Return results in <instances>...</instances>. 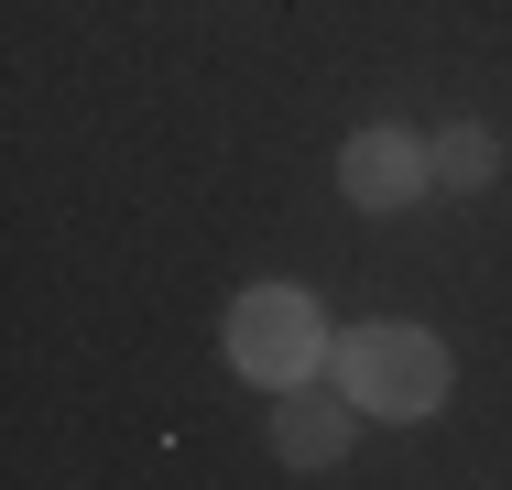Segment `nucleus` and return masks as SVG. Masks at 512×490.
Wrapping results in <instances>:
<instances>
[{
	"label": "nucleus",
	"instance_id": "obj_1",
	"mask_svg": "<svg viewBox=\"0 0 512 490\" xmlns=\"http://www.w3.org/2000/svg\"><path fill=\"white\" fill-rule=\"evenodd\" d=\"M327 371L338 392L360 403V414H436L447 403V349L404 327V316H382V327H349L338 349H327Z\"/></svg>",
	"mask_w": 512,
	"mask_h": 490
},
{
	"label": "nucleus",
	"instance_id": "obj_2",
	"mask_svg": "<svg viewBox=\"0 0 512 490\" xmlns=\"http://www.w3.org/2000/svg\"><path fill=\"white\" fill-rule=\"evenodd\" d=\"M218 338H229V371H240V382H273V392H284V382H316L327 349H338L306 284H251L240 305H229Z\"/></svg>",
	"mask_w": 512,
	"mask_h": 490
},
{
	"label": "nucleus",
	"instance_id": "obj_3",
	"mask_svg": "<svg viewBox=\"0 0 512 490\" xmlns=\"http://www.w3.org/2000/svg\"><path fill=\"white\" fill-rule=\"evenodd\" d=\"M338 186H349V207L393 218V207H414V196L436 186V153H425L414 131H349V153H338Z\"/></svg>",
	"mask_w": 512,
	"mask_h": 490
},
{
	"label": "nucleus",
	"instance_id": "obj_4",
	"mask_svg": "<svg viewBox=\"0 0 512 490\" xmlns=\"http://www.w3.org/2000/svg\"><path fill=\"white\" fill-rule=\"evenodd\" d=\"M349 436H360V403H349V392L284 382V403H273V447H284V469H338Z\"/></svg>",
	"mask_w": 512,
	"mask_h": 490
},
{
	"label": "nucleus",
	"instance_id": "obj_5",
	"mask_svg": "<svg viewBox=\"0 0 512 490\" xmlns=\"http://www.w3.org/2000/svg\"><path fill=\"white\" fill-rule=\"evenodd\" d=\"M425 153H436V186H491V175H502V142H491V131H480V120H458V131H436V142H425Z\"/></svg>",
	"mask_w": 512,
	"mask_h": 490
}]
</instances>
